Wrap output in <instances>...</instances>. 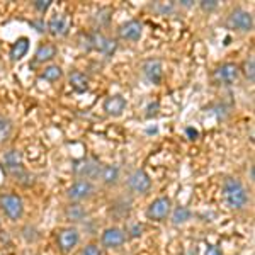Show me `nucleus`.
<instances>
[{"label": "nucleus", "instance_id": "4468645a", "mask_svg": "<svg viewBox=\"0 0 255 255\" xmlns=\"http://www.w3.org/2000/svg\"><path fill=\"white\" fill-rule=\"evenodd\" d=\"M48 31L53 36H67L70 31V19L63 14L53 15L48 22Z\"/></svg>", "mask_w": 255, "mask_h": 255}, {"label": "nucleus", "instance_id": "6ab92c4d", "mask_svg": "<svg viewBox=\"0 0 255 255\" xmlns=\"http://www.w3.org/2000/svg\"><path fill=\"white\" fill-rule=\"evenodd\" d=\"M56 56V46L55 44H41V46L36 49L34 55V61L38 63H44V61H49Z\"/></svg>", "mask_w": 255, "mask_h": 255}, {"label": "nucleus", "instance_id": "2eb2a0df", "mask_svg": "<svg viewBox=\"0 0 255 255\" xmlns=\"http://www.w3.org/2000/svg\"><path fill=\"white\" fill-rule=\"evenodd\" d=\"M126 109V101L121 96H111L104 101V111L109 116H121Z\"/></svg>", "mask_w": 255, "mask_h": 255}, {"label": "nucleus", "instance_id": "393cba45", "mask_svg": "<svg viewBox=\"0 0 255 255\" xmlns=\"http://www.w3.org/2000/svg\"><path fill=\"white\" fill-rule=\"evenodd\" d=\"M242 70H244V75H245L247 80L249 82L255 80V60H254L252 55L244 61V67H242Z\"/></svg>", "mask_w": 255, "mask_h": 255}, {"label": "nucleus", "instance_id": "20e7f679", "mask_svg": "<svg viewBox=\"0 0 255 255\" xmlns=\"http://www.w3.org/2000/svg\"><path fill=\"white\" fill-rule=\"evenodd\" d=\"M226 26L240 32H250L254 29V15L245 9H235L230 12Z\"/></svg>", "mask_w": 255, "mask_h": 255}, {"label": "nucleus", "instance_id": "f8f14e48", "mask_svg": "<svg viewBox=\"0 0 255 255\" xmlns=\"http://www.w3.org/2000/svg\"><path fill=\"white\" fill-rule=\"evenodd\" d=\"M80 237H79V232L75 228H65L60 232L58 235V247L61 252H70L77 244H79Z\"/></svg>", "mask_w": 255, "mask_h": 255}, {"label": "nucleus", "instance_id": "f3484780", "mask_svg": "<svg viewBox=\"0 0 255 255\" xmlns=\"http://www.w3.org/2000/svg\"><path fill=\"white\" fill-rule=\"evenodd\" d=\"M65 218H67L68 221H82L87 218V209L79 203H73L65 209Z\"/></svg>", "mask_w": 255, "mask_h": 255}, {"label": "nucleus", "instance_id": "cd10ccee", "mask_svg": "<svg viewBox=\"0 0 255 255\" xmlns=\"http://www.w3.org/2000/svg\"><path fill=\"white\" fill-rule=\"evenodd\" d=\"M216 7H218V2H216V0H203V2H201V9L206 10V12L215 10Z\"/></svg>", "mask_w": 255, "mask_h": 255}, {"label": "nucleus", "instance_id": "f704fd0d", "mask_svg": "<svg viewBox=\"0 0 255 255\" xmlns=\"http://www.w3.org/2000/svg\"><path fill=\"white\" fill-rule=\"evenodd\" d=\"M180 5H184V7H191V5H192V0H182V2H180Z\"/></svg>", "mask_w": 255, "mask_h": 255}, {"label": "nucleus", "instance_id": "b1692460", "mask_svg": "<svg viewBox=\"0 0 255 255\" xmlns=\"http://www.w3.org/2000/svg\"><path fill=\"white\" fill-rule=\"evenodd\" d=\"M187 220H191V211H189L187 208H184V206L175 208L174 215H172V221H174V225L186 223Z\"/></svg>", "mask_w": 255, "mask_h": 255}, {"label": "nucleus", "instance_id": "a878e982", "mask_svg": "<svg viewBox=\"0 0 255 255\" xmlns=\"http://www.w3.org/2000/svg\"><path fill=\"white\" fill-rule=\"evenodd\" d=\"M109 14H111V10L109 9H102V10H99L97 14H96V20L99 22V26H102V24H108L109 22Z\"/></svg>", "mask_w": 255, "mask_h": 255}, {"label": "nucleus", "instance_id": "a211bd4d", "mask_svg": "<svg viewBox=\"0 0 255 255\" xmlns=\"http://www.w3.org/2000/svg\"><path fill=\"white\" fill-rule=\"evenodd\" d=\"M70 85L77 92H85L89 90V77L82 72H72L70 73Z\"/></svg>", "mask_w": 255, "mask_h": 255}, {"label": "nucleus", "instance_id": "0eeeda50", "mask_svg": "<svg viewBox=\"0 0 255 255\" xmlns=\"http://www.w3.org/2000/svg\"><path fill=\"white\" fill-rule=\"evenodd\" d=\"M170 209H172V201L168 199V197H158V199H155L153 203L148 206L146 216H148V220L162 221L170 215Z\"/></svg>", "mask_w": 255, "mask_h": 255}, {"label": "nucleus", "instance_id": "5701e85b", "mask_svg": "<svg viewBox=\"0 0 255 255\" xmlns=\"http://www.w3.org/2000/svg\"><path fill=\"white\" fill-rule=\"evenodd\" d=\"M12 134V121L7 116L0 114V143L7 141Z\"/></svg>", "mask_w": 255, "mask_h": 255}, {"label": "nucleus", "instance_id": "7c9ffc66", "mask_svg": "<svg viewBox=\"0 0 255 255\" xmlns=\"http://www.w3.org/2000/svg\"><path fill=\"white\" fill-rule=\"evenodd\" d=\"M157 111H158V102H153V104L148 106V113H146V116H148V118L155 116V114H157Z\"/></svg>", "mask_w": 255, "mask_h": 255}, {"label": "nucleus", "instance_id": "dca6fc26", "mask_svg": "<svg viewBox=\"0 0 255 255\" xmlns=\"http://www.w3.org/2000/svg\"><path fill=\"white\" fill-rule=\"evenodd\" d=\"M27 49H29V39H27V38H19L10 48V60L12 61H19L20 58H24V56H26V53H27Z\"/></svg>", "mask_w": 255, "mask_h": 255}, {"label": "nucleus", "instance_id": "2f4dec72", "mask_svg": "<svg viewBox=\"0 0 255 255\" xmlns=\"http://www.w3.org/2000/svg\"><path fill=\"white\" fill-rule=\"evenodd\" d=\"M186 133H187L189 139H197V138H199V131L194 129V128H187Z\"/></svg>", "mask_w": 255, "mask_h": 255}, {"label": "nucleus", "instance_id": "4be33fe9", "mask_svg": "<svg viewBox=\"0 0 255 255\" xmlns=\"http://www.w3.org/2000/svg\"><path fill=\"white\" fill-rule=\"evenodd\" d=\"M61 75H63V72H61V68L58 65H49L43 70V73H41V79L48 80V82H56L61 79Z\"/></svg>", "mask_w": 255, "mask_h": 255}, {"label": "nucleus", "instance_id": "1a4fd4ad", "mask_svg": "<svg viewBox=\"0 0 255 255\" xmlns=\"http://www.w3.org/2000/svg\"><path fill=\"white\" fill-rule=\"evenodd\" d=\"M238 75H240V68H238L235 63L220 65V67L215 70V73H213L215 80L221 85H232L233 82H237Z\"/></svg>", "mask_w": 255, "mask_h": 255}, {"label": "nucleus", "instance_id": "6e6552de", "mask_svg": "<svg viewBox=\"0 0 255 255\" xmlns=\"http://www.w3.org/2000/svg\"><path fill=\"white\" fill-rule=\"evenodd\" d=\"M128 187L133 192H136V194H146L151 187L150 175H148L145 170L138 168V170H134L133 174L129 175V179H128Z\"/></svg>", "mask_w": 255, "mask_h": 255}, {"label": "nucleus", "instance_id": "412c9836", "mask_svg": "<svg viewBox=\"0 0 255 255\" xmlns=\"http://www.w3.org/2000/svg\"><path fill=\"white\" fill-rule=\"evenodd\" d=\"M20 160H22V157H20V151L19 150L5 151V155H3V168L22 165V163H20Z\"/></svg>", "mask_w": 255, "mask_h": 255}, {"label": "nucleus", "instance_id": "f03ea898", "mask_svg": "<svg viewBox=\"0 0 255 255\" xmlns=\"http://www.w3.org/2000/svg\"><path fill=\"white\" fill-rule=\"evenodd\" d=\"M84 48L89 49V51L90 49H96V51H101L102 55L111 56L114 51H116L118 41L106 38V36L101 34L99 31H92L84 38Z\"/></svg>", "mask_w": 255, "mask_h": 255}, {"label": "nucleus", "instance_id": "473e14b6", "mask_svg": "<svg viewBox=\"0 0 255 255\" xmlns=\"http://www.w3.org/2000/svg\"><path fill=\"white\" fill-rule=\"evenodd\" d=\"M31 26L36 27V31L44 32V22H43V20H31Z\"/></svg>", "mask_w": 255, "mask_h": 255}, {"label": "nucleus", "instance_id": "39448f33", "mask_svg": "<svg viewBox=\"0 0 255 255\" xmlns=\"http://www.w3.org/2000/svg\"><path fill=\"white\" fill-rule=\"evenodd\" d=\"M94 191H96V187H94V184L90 182V180L79 179L68 187L67 196L73 203H80V201H85V199H89L90 196H94Z\"/></svg>", "mask_w": 255, "mask_h": 255}, {"label": "nucleus", "instance_id": "c85d7f7f", "mask_svg": "<svg viewBox=\"0 0 255 255\" xmlns=\"http://www.w3.org/2000/svg\"><path fill=\"white\" fill-rule=\"evenodd\" d=\"M80 255H101V249L97 245H87L80 252Z\"/></svg>", "mask_w": 255, "mask_h": 255}, {"label": "nucleus", "instance_id": "f257e3e1", "mask_svg": "<svg viewBox=\"0 0 255 255\" xmlns=\"http://www.w3.org/2000/svg\"><path fill=\"white\" fill-rule=\"evenodd\" d=\"M223 197L232 209H244L250 201V196L238 179L228 177L223 182Z\"/></svg>", "mask_w": 255, "mask_h": 255}, {"label": "nucleus", "instance_id": "bb28decb", "mask_svg": "<svg viewBox=\"0 0 255 255\" xmlns=\"http://www.w3.org/2000/svg\"><path fill=\"white\" fill-rule=\"evenodd\" d=\"M51 5V0H36L34 2V9L39 12H46Z\"/></svg>", "mask_w": 255, "mask_h": 255}, {"label": "nucleus", "instance_id": "c756f323", "mask_svg": "<svg viewBox=\"0 0 255 255\" xmlns=\"http://www.w3.org/2000/svg\"><path fill=\"white\" fill-rule=\"evenodd\" d=\"M141 232H143L141 225H133V226H131V230H129V233H131V237H133V238L141 235Z\"/></svg>", "mask_w": 255, "mask_h": 255}, {"label": "nucleus", "instance_id": "9d476101", "mask_svg": "<svg viewBox=\"0 0 255 255\" xmlns=\"http://www.w3.org/2000/svg\"><path fill=\"white\" fill-rule=\"evenodd\" d=\"M118 34L121 39H126V41H138L141 38L143 34V24L139 22L136 19H131L128 22L123 24L121 27L118 29Z\"/></svg>", "mask_w": 255, "mask_h": 255}, {"label": "nucleus", "instance_id": "72a5a7b5", "mask_svg": "<svg viewBox=\"0 0 255 255\" xmlns=\"http://www.w3.org/2000/svg\"><path fill=\"white\" fill-rule=\"evenodd\" d=\"M204 255H223V254H221V250L218 249V247L209 245L208 249H206V254H204Z\"/></svg>", "mask_w": 255, "mask_h": 255}, {"label": "nucleus", "instance_id": "aec40b11", "mask_svg": "<svg viewBox=\"0 0 255 255\" xmlns=\"http://www.w3.org/2000/svg\"><path fill=\"white\" fill-rule=\"evenodd\" d=\"M99 179H101L104 184H108V186H113V184H116L119 179V168L114 165H104L101 170V177H99Z\"/></svg>", "mask_w": 255, "mask_h": 255}, {"label": "nucleus", "instance_id": "ddd939ff", "mask_svg": "<svg viewBox=\"0 0 255 255\" xmlns=\"http://www.w3.org/2000/svg\"><path fill=\"white\" fill-rule=\"evenodd\" d=\"M126 242V235L121 228H108L102 233V245L108 249H118Z\"/></svg>", "mask_w": 255, "mask_h": 255}, {"label": "nucleus", "instance_id": "7ed1b4c3", "mask_svg": "<svg viewBox=\"0 0 255 255\" xmlns=\"http://www.w3.org/2000/svg\"><path fill=\"white\" fill-rule=\"evenodd\" d=\"M102 163L96 158H80L73 162V174L79 175L80 179L90 180V179H99L102 170Z\"/></svg>", "mask_w": 255, "mask_h": 255}, {"label": "nucleus", "instance_id": "423d86ee", "mask_svg": "<svg viewBox=\"0 0 255 255\" xmlns=\"http://www.w3.org/2000/svg\"><path fill=\"white\" fill-rule=\"evenodd\" d=\"M0 208L3 209V213L10 220H19L24 213V204L22 199L17 194H2L0 196Z\"/></svg>", "mask_w": 255, "mask_h": 255}, {"label": "nucleus", "instance_id": "9b49d317", "mask_svg": "<svg viewBox=\"0 0 255 255\" xmlns=\"http://www.w3.org/2000/svg\"><path fill=\"white\" fill-rule=\"evenodd\" d=\"M143 75L145 79L153 85H158L162 82L163 77V70H162V63L158 60H148L143 63Z\"/></svg>", "mask_w": 255, "mask_h": 255}]
</instances>
